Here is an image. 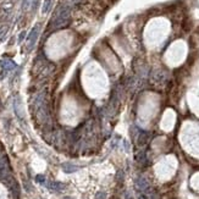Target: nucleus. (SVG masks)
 <instances>
[{"label":"nucleus","instance_id":"1","mask_svg":"<svg viewBox=\"0 0 199 199\" xmlns=\"http://www.w3.org/2000/svg\"><path fill=\"white\" fill-rule=\"evenodd\" d=\"M0 66L4 68V71H10V70H14L16 67V64L10 59H4L0 61Z\"/></svg>","mask_w":199,"mask_h":199},{"label":"nucleus","instance_id":"2","mask_svg":"<svg viewBox=\"0 0 199 199\" xmlns=\"http://www.w3.org/2000/svg\"><path fill=\"white\" fill-rule=\"evenodd\" d=\"M38 26L37 27H34L33 29H32V32H31V34L28 36V45H29V49L32 48V46L34 45V42H36V39H37V36H38Z\"/></svg>","mask_w":199,"mask_h":199},{"label":"nucleus","instance_id":"3","mask_svg":"<svg viewBox=\"0 0 199 199\" xmlns=\"http://www.w3.org/2000/svg\"><path fill=\"white\" fill-rule=\"evenodd\" d=\"M62 168H64V171H65V172H73V171H76V170H77V167H76V166L68 165V164H65V165L62 166Z\"/></svg>","mask_w":199,"mask_h":199},{"label":"nucleus","instance_id":"4","mask_svg":"<svg viewBox=\"0 0 199 199\" xmlns=\"http://www.w3.org/2000/svg\"><path fill=\"white\" fill-rule=\"evenodd\" d=\"M7 29H9L7 26H3V27H0V40H3V39H4V37L6 36Z\"/></svg>","mask_w":199,"mask_h":199},{"label":"nucleus","instance_id":"5","mask_svg":"<svg viewBox=\"0 0 199 199\" xmlns=\"http://www.w3.org/2000/svg\"><path fill=\"white\" fill-rule=\"evenodd\" d=\"M49 6H50V0H45L44 1V5H43V12H48L49 10Z\"/></svg>","mask_w":199,"mask_h":199},{"label":"nucleus","instance_id":"6","mask_svg":"<svg viewBox=\"0 0 199 199\" xmlns=\"http://www.w3.org/2000/svg\"><path fill=\"white\" fill-rule=\"evenodd\" d=\"M36 180H37L39 183H43V182H44V181H45L44 176H37V178H36Z\"/></svg>","mask_w":199,"mask_h":199},{"label":"nucleus","instance_id":"7","mask_svg":"<svg viewBox=\"0 0 199 199\" xmlns=\"http://www.w3.org/2000/svg\"><path fill=\"white\" fill-rule=\"evenodd\" d=\"M25 36H26V32H22V33L20 34V38H19V42H20V43L22 42V39H23V38H25Z\"/></svg>","mask_w":199,"mask_h":199},{"label":"nucleus","instance_id":"8","mask_svg":"<svg viewBox=\"0 0 199 199\" xmlns=\"http://www.w3.org/2000/svg\"><path fill=\"white\" fill-rule=\"evenodd\" d=\"M65 199H71V198H65Z\"/></svg>","mask_w":199,"mask_h":199}]
</instances>
